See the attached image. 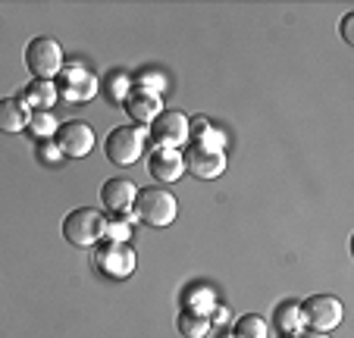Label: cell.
Here are the masks:
<instances>
[{
    "mask_svg": "<svg viewBox=\"0 0 354 338\" xmlns=\"http://www.w3.org/2000/svg\"><path fill=\"white\" fill-rule=\"evenodd\" d=\"M26 66L28 73L35 75V79H44V82H54L57 75H60V69L66 66V60H63V47L57 38H50V35H38V38H32L26 44Z\"/></svg>",
    "mask_w": 354,
    "mask_h": 338,
    "instance_id": "1",
    "label": "cell"
},
{
    "mask_svg": "<svg viewBox=\"0 0 354 338\" xmlns=\"http://www.w3.org/2000/svg\"><path fill=\"white\" fill-rule=\"evenodd\" d=\"M135 219L151 229H163L179 216V204L167 188H141L138 198H135Z\"/></svg>",
    "mask_w": 354,
    "mask_h": 338,
    "instance_id": "2",
    "label": "cell"
},
{
    "mask_svg": "<svg viewBox=\"0 0 354 338\" xmlns=\"http://www.w3.org/2000/svg\"><path fill=\"white\" fill-rule=\"evenodd\" d=\"M63 238L73 247H94L104 238V213L94 207H75L63 219Z\"/></svg>",
    "mask_w": 354,
    "mask_h": 338,
    "instance_id": "3",
    "label": "cell"
},
{
    "mask_svg": "<svg viewBox=\"0 0 354 338\" xmlns=\"http://www.w3.org/2000/svg\"><path fill=\"white\" fill-rule=\"evenodd\" d=\"M54 85L60 100H66V104H85L100 91V79L85 63H66L60 69V75L54 79Z\"/></svg>",
    "mask_w": 354,
    "mask_h": 338,
    "instance_id": "4",
    "label": "cell"
},
{
    "mask_svg": "<svg viewBox=\"0 0 354 338\" xmlns=\"http://www.w3.org/2000/svg\"><path fill=\"white\" fill-rule=\"evenodd\" d=\"M145 138L147 132L141 126H120L107 135L104 141V153L113 166H135L145 153Z\"/></svg>",
    "mask_w": 354,
    "mask_h": 338,
    "instance_id": "5",
    "label": "cell"
},
{
    "mask_svg": "<svg viewBox=\"0 0 354 338\" xmlns=\"http://www.w3.org/2000/svg\"><path fill=\"white\" fill-rule=\"evenodd\" d=\"M135 257L132 245H122V241H104V245H94V266L97 272H104L107 279H129L135 272Z\"/></svg>",
    "mask_w": 354,
    "mask_h": 338,
    "instance_id": "6",
    "label": "cell"
},
{
    "mask_svg": "<svg viewBox=\"0 0 354 338\" xmlns=\"http://www.w3.org/2000/svg\"><path fill=\"white\" fill-rule=\"evenodd\" d=\"M298 307H301V323L314 332H333L335 326L342 323V317H345L342 301L333 298V294H310V298Z\"/></svg>",
    "mask_w": 354,
    "mask_h": 338,
    "instance_id": "7",
    "label": "cell"
},
{
    "mask_svg": "<svg viewBox=\"0 0 354 338\" xmlns=\"http://www.w3.org/2000/svg\"><path fill=\"white\" fill-rule=\"evenodd\" d=\"M147 129H151V138L157 147L182 151L188 144V116L182 110H163Z\"/></svg>",
    "mask_w": 354,
    "mask_h": 338,
    "instance_id": "8",
    "label": "cell"
},
{
    "mask_svg": "<svg viewBox=\"0 0 354 338\" xmlns=\"http://www.w3.org/2000/svg\"><path fill=\"white\" fill-rule=\"evenodd\" d=\"M57 147H60L63 157H73V160H82L94 151V129L82 120H69L57 129L54 135Z\"/></svg>",
    "mask_w": 354,
    "mask_h": 338,
    "instance_id": "9",
    "label": "cell"
},
{
    "mask_svg": "<svg viewBox=\"0 0 354 338\" xmlns=\"http://www.w3.org/2000/svg\"><path fill=\"white\" fill-rule=\"evenodd\" d=\"M122 106H126V113L132 116L135 126H151V122L160 116L167 106H163V97L154 91V88H145V85H132V91H129V97L122 100Z\"/></svg>",
    "mask_w": 354,
    "mask_h": 338,
    "instance_id": "10",
    "label": "cell"
},
{
    "mask_svg": "<svg viewBox=\"0 0 354 338\" xmlns=\"http://www.w3.org/2000/svg\"><path fill=\"white\" fill-rule=\"evenodd\" d=\"M182 160L194 179H220L226 173V151H201V147L188 144Z\"/></svg>",
    "mask_w": 354,
    "mask_h": 338,
    "instance_id": "11",
    "label": "cell"
},
{
    "mask_svg": "<svg viewBox=\"0 0 354 338\" xmlns=\"http://www.w3.org/2000/svg\"><path fill=\"white\" fill-rule=\"evenodd\" d=\"M147 173H151L154 182H179L182 173H185L182 151H173V147H154L151 157H147Z\"/></svg>",
    "mask_w": 354,
    "mask_h": 338,
    "instance_id": "12",
    "label": "cell"
},
{
    "mask_svg": "<svg viewBox=\"0 0 354 338\" xmlns=\"http://www.w3.org/2000/svg\"><path fill=\"white\" fill-rule=\"evenodd\" d=\"M138 198V185H132L129 179H107L100 185V204L110 213H126L135 207Z\"/></svg>",
    "mask_w": 354,
    "mask_h": 338,
    "instance_id": "13",
    "label": "cell"
},
{
    "mask_svg": "<svg viewBox=\"0 0 354 338\" xmlns=\"http://www.w3.org/2000/svg\"><path fill=\"white\" fill-rule=\"evenodd\" d=\"M28 116H32V110L19 97H0V132L3 135L26 132Z\"/></svg>",
    "mask_w": 354,
    "mask_h": 338,
    "instance_id": "14",
    "label": "cell"
},
{
    "mask_svg": "<svg viewBox=\"0 0 354 338\" xmlns=\"http://www.w3.org/2000/svg\"><path fill=\"white\" fill-rule=\"evenodd\" d=\"M19 100L28 106V110H54V104L60 100V94H57V85H54V82L32 79L26 88H22Z\"/></svg>",
    "mask_w": 354,
    "mask_h": 338,
    "instance_id": "15",
    "label": "cell"
},
{
    "mask_svg": "<svg viewBox=\"0 0 354 338\" xmlns=\"http://www.w3.org/2000/svg\"><path fill=\"white\" fill-rule=\"evenodd\" d=\"M273 323H276V329H279L282 335H288V338L298 335V332L304 329V323H301V307H298V301H286V304L276 307Z\"/></svg>",
    "mask_w": 354,
    "mask_h": 338,
    "instance_id": "16",
    "label": "cell"
},
{
    "mask_svg": "<svg viewBox=\"0 0 354 338\" xmlns=\"http://www.w3.org/2000/svg\"><path fill=\"white\" fill-rule=\"evenodd\" d=\"M28 135L38 141H50L57 135V129H60V122H57V116L50 110H32V116H28Z\"/></svg>",
    "mask_w": 354,
    "mask_h": 338,
    "instance_id": "17",
    "label": "cell"
},
{
    "mask_svg": "<svg viewBox=\"0 0 354 338\" xmlns=\"http://www.w3.org/2000/svg\"><path fill=\"white\" fill-rule=\"evenodd\" d=\"M216 307V298L207 285H192L185 294H182V310H192V313H204L207 317L210 310Z\"/></svg>",
    "mask_w": 354,
    "mask_h": 338,
    "instance_id": "18",
    "label": "cell"
},
{
    "mask_svg": "<svg viewBox=\"0 0 354 338\" xmlns=\"http://www.w3.org/2000/svg\"><path fill=\"white\" fill-rule=\"evenodd\" d=\"M176 329H179L185 338H204L210 332V317H204V313H192V310H182L179 317H176Z\"/></svg>",
    "mask_w": 354,
    "mask_h": 338,
    "instance_id": "19",
    "label": "cell"
},
{
    "mask_svg": "<svg viewBox=\"0 0 354 338\" xmlns=\"http://www.w3.org/2000/svg\"><path fill=\"white\" fill-rule=\"evenodd\" d=\"M104 238L129 245V238H132V223H129L126 213H110V216H104Z\"/></svg>",
    "mask_w": 354,
    "mask_h": 338,
    "instance_id": "20",
    "label": "cell"
},
{
    "mask_svg": "<svg viewBox=\"0 0 354 338\" xmlns=\"http://www.w3.org/2000/svg\"><path fill=\"white\" fill-rule=\"evenodd\" d=\"M267 335H270V326H267V319H261L257 313L239 317V323H235V329H232V338H267Z\"/></svg>",
    "mask_w": 354,
    "mask_h": 338,
    "instance_id": "21",
    "label": "cell"
},
{
    "mask_svg": "<svg viewBox=\"0 0 354 338\" xmlns=\"http://www.w3.org/2000/svg\"><path fill=\"white\" fill-rule=\"evenodd\" d=\"M104 88H107V97L110 100L122 104V100L129 97V91H132V79H129L126 73H110L107 79H104Z\"/></svg>",
    "mask_w": 354,
    "mask_h": 338,
    "instance_id": "22",
    "label": "cell"
},
{
    "mask_svg": "<svg viewBox=\"0 0 354 338\" xmlns=\"http://www.w3.org/2000/svg\"><path fill=\"white\" fill-rule=\"evenodd\" d=\"M192 144H194V147H201V151H223V147H226V135H223L220 129L210 126L207 132L201 135V138H194Z\"/></svg>",
    "mask_w": 354,
    "mask_h": 338,
    "instance_id": "23",
    "label": "cell"
},
{
    "mask_svg": "<svg viewBox=\"0 0 354 338\" xmlns=\"http://www.w3.org/2000/svg\"><path fill=\"white\" fill-rule=\"evenodd\" d=\"M38 157L44 160V163H60L63 153H60V147H57V141L50 138V141H38Z\"/></svg>",
    "mask_w": 354,
    "mask_h": 338,
    "instance_id": "24",
    "label": "cell"
},
{
    "mask_svg": "<svg viewBox=\"0 0 354 338\" xmlns=\"http://www.w3.org/2000/svg\"><path fill=\"white\" fill-rule=\"evenodd\" d=\"M210 129V120H204V116H198V120H188V141L201 138V135Z\"/></svg>",
    "mask_w": 354,
    "mask_h": 338,
    "instance_id": "25",
    "label": "cell"
},
{
    "mask_svg": "<svg viewBox=\"0 0 354 338\" xmlns=\"http://www.w3.org/2000/svg\"><path fill=\"white\" fill-rule=\"evenodd\" d=\"M351 26H354V13H345V19H342V41H345V44H354Z\"/></svg>",
    "mask_w": 354,
    "mask_h": 338,
    "instance_id": "26",
    "label": "cell"
},
{
    "mask_svg": "<svg viewBox=\"0 0 354 338\" xmlns=\"http://www.w3.org/2000/svg\"><path fill=\"white\" fill-rule=\"evenodd\" d=\"M226 319H232V310H226V307L216 304V307H214V319H210V326H214V323H226Z\"/></svg>",
    "mask_w": 354,
    "mask_h": 338,
    "instance_id": "27",
    "label": "cell"
},
{
    "mask_svg": "<svg viewBox=\"0 0 354 338\" xmlns=\"http://www.w3.org/2000/svg\"><path fill=\"white\" fill-rule=\"evenodd\" d=\"M292 338H329L326 332H314V329H301L298 335H292Z\"/></svg>",
    "mask_w": 354,
    "mask_h": 338,
    "instance_id": "28",
    "label": "cell"
},
{
    "mask_svg": "<svg viewBox=\"0 0 354 338\" xmlns=\"http://www.w3.org/2000/svg\"><path fill=\"white\" fill-rule=\"evenodd\" d=\"M220 338H232V335H229V332H223V335H220Z\"/></svg>",
    "mask_w": 354,
    "mask_h": 338,
    "instance_id": "29",
    "label": "cell"
}]
</instances>
